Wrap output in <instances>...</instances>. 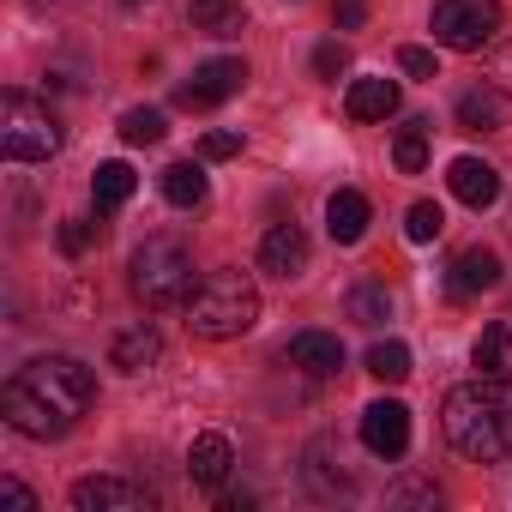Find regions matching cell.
Here are the masks:
<instances>
[{
    "label": "cell",
    "instance_id": "cell-1",
    "mask_svg": "<svg viewBox=\"0 0 512 512\" xmlns=\"http://www.w3.org/2000/svg\"><path fill=\"white\" fill-rule=\"evenodd\" d=\"M97 404V374L79 356H37L0 386V416L25 440H61Z\"/></svg>",
    "mask_w": 512,
    "mask_h": 512
},
{
    "label": "cell",
    "instance_id": "cell-2",
    "mask_svg": "<svg viewBox=\"0 0 512 512\" xmlns=\"http://www.w3.org/2000/svg\"><path fill=\"white\" fill-rule=\"evenodd\" d=\"M440 428H446V446L470 464L506 458L512 452V380L476 374V380L452 386L446 410H440Z\"/></svg>",
    "mask_w": 512,
    "mask_h": 512
},
{
    "label": "cell",
    "instance_id": "cell-3",
    "mask_svg": "<svg viewBox=\"0 0 512 512\" xmlns=\"http://www.w3.org/2000/svg\"><path fill=\"white\" fill-rule=\"evenodd\" d=\"M253 326H260V290H253V278L235 272V266L205 272L199 290H193V302H187V332L223 344V338H241Z\"/></svg>",
    "mask_w": 512,
    "mask_h": 512
},
{
    "label": "cell",
    "instance_id": "cell-4",
    "mask_svg": "<svg viewBox=\"0 0 512 512\" xmlns=\"http://www.w3.org/2000/svg\"><path fill=\"white\" fill-rule=\"evenodd\" d=\"M133 296L151 308V314H169V308H187L199 278H193V253L175 241V235H151L139 253H133Z\"/></svg>",
    "mask_w": 512,
    "mask_h": 512
},
{
    "label": "cell",
    "instance_id": "cell-5",
    "mask_svg": "<svg viewBox=\"0 0 512 512\" xmlns=\"http://www.w3.org/2000/svg\"><path fill=\"white\" fill-rule=\"evenodd\" d=\"M0 151L13 163H49L61 151V121L49 115V103H37L25 91L0 97Z\"/></svg>",
    "mask_w": 512,
    "mask_h": 512
},
{
    "label": "cell",
    "instance_id": "cell-6",
    "mask_svg": "<svg viewBox=\"0 0 512 512\" xmlns=\"http://www.w3.org/2000/svg\"><path fill=\"white\" fill-rule=\"evenodd\" d=\"M506 31L500 0H434V43L458 49V55H482L494 49Z\"/></svg>",
    "mask_w": 512,
    "mask_h": 512
},
{
    "label": "cell",
    "instance_id": "cell-7",
    "mask_svg": "<svg viewBox=\"0 0 512 512\" xmlns=\"http://www.w3.org/2000/svg\"><path fill=\"white\" fill-rule=\"evenodd\" d=\"M241 85H247V61H235V55H217V61H205V67L193 73V85H181V91H175V103L199 115V109H217V103H229Z\"/></svg>",
    "mask_w": 512,
    "mask_h": 512
},
{
    "label": "cell",
    "instance_id": "cell-8",
    "mask_svg": "<svg viewBox=\"0 0 512 512\" xmlns=\"http://www.w3.org/2000/svg\"><path fill=\"white\" fill-rule=\"evenodd\" d=\"M67 500L79 512H145L151 506V488H139L127 476H85V482H73Z\"/></svg>",
    "mask_w": 512,
    "mask_h": 512
},
{
    "label": "cell",
    "instance_id": "cell-9",
    "mask_svg": "<svg viewBox=\"0 0 512 512\" xmlns=\"http://www.w3.org/2000/svg\"><path fill=\"white\" fill-rule=\"evenodd\" d=\"M260 272L278 278V284H296L308 272V235L302 223H272L266 241H260Z\"/></svg>",
    "mask_w": 512,
    "mask_h": 512
},
{
    "label": "cell",
    "instance_id": "cell-10",
    "mask_svg": "<svg viewBox=\"0 0 512 512\" xmlns=\"http://www.w3.org/2000/svg\"><path fill=\"white\" fill-rule=\"evenodd\" d=\"M362 446H368L374 458H404V446H410V410H404L398 398L368 404V410H362Z\"/></svg>",
    "mask_w": 512,
    "mask_h": 512
},
{
    "label": "cell",
    "instance_id": "cell-11",
    "mask_svg": "<svg viewBox=\"0 0 512 512\" xmlns=\"http://www.w3.org/2000/svg\"><path fill=\"white\" fill-rule=\"evenodd\" d=\"M157 362H163V338H157L151 320H139V326H127V332L109 338V368H121V374H145V368H157Z\"/></svg>",
    "mask_w": 512,
    "mask_h": 512
},
{
    "label": "cell",
    "instance_id": "cell-12",
    "mask_svg": "<svg viewBox=\"0 0 512 512\" xmlns=\"http://www.w3.org/2000/svg\"><path fill=\"white\" fill-rule=\"evenodd\" d=\"M284 362L302 368L308 380H332V374L344 368V344H338L332 332H296L290 350H284Z\"/></svg>",
    "mask_w": 512,
    "mask_h": 512
},
{
    "label": "cell",
    "instance_id": "cell-13",
    "mask_svg": "<svg viewBox=\"0 0 512 512\" xmlns=\"http://www.w3.org/2000/svg\"><path fill=\"white\" fill-rule=\"evenodd\" d=\"M494 284H500V253L494 247H464L458 260H452V272H446V290L452 296H482Z\"/></svg>",
    "mask_w": 512,
    "mask_h": 512
},
{
    "label": "cell",
    "instance_id": "cell-14",
    "mask_svg": "<svg viewBox=\"0 0 512 512\" xmlns=\"http://www.w3.org/2000/svg\"><path fill=\"white\" fill-rule=\"evenodd\" d=\"M229 470H235V446H229L223 434H199V440L187 446V476H193V488H223Z\"/></svg>",
    "mask_w": 512,
    "mask_h": 512
},
{
    "label": "cell",
    "instance_id": "cell-15",
    "mask_svg": "<svg viewBox=\"0 0 512 512\" xmlns=\"http://www.w3.org/2000/svg\"><path fill=\"white\" fill-rule=\"evenodd\" d=\"M446 187H452L470 211H482V205L500 199V175H494V163H482V157H458V163L446 169Z\"/></svg>",
    "mask_w": 512,
    "mask_h": 512
},
{
    "label": "cell",
    "instance_id": "cell-16",
    "mask_svg": "<svg viewBox=\"0 0 512 512\" xmlns=\"http://www.w3.org/2000/svg\"><path fill=\"white\" fill-rule=\"evenodd\" d=\"M368 217H374V205H368V193H356V187H338V193L326 199V229H332L338 247L362 241V235H368Z\"/></svg>",
    "mask_w": 512,
    "mask_h": 512
},
{
    "label": "cell",
    "instance_id": "cell-17",
    "mask_svg": "<svg viewBox=\"0 0 512 512\" xmlns=\"http://www.w3.org/2000/svg\"><path fill=\"white\" fill-rule=\"evenodd\" d=\"M308 488H314L320 500H338V494L356 488V476L344 470V452H338L332 440H314V446H308Z\"/></svg>",
    "mask_w": 512,
    "mask_h": 512
},
{
    "label": "cell",
    "instance_id": "cell-18",
    "mask_svg": "<svg viewBox=\"0 0 512 512\" xmlns=\"http://www.w3.org/2000/svg\"><path fill=\"white\" fill-rule=\"evenodd\" d=\"M344 109H350V121H386L398 109V85L392 79H356L350 97H344Z\"/></svg>",
    "mask_w": 512,
    "mask_h": 512
},
{
    "label": "cell",
    "instance_id": "cell-19",
    "mask_svg": "<svg viewBox=\"0 0 512 512\" xmlns=\"http://www.w3.org/2000/svg\"><path fill=\"white\" fill-rule=\"evenodd\" d=\"M500 85H470L464 97H458V127L464 133H494L500 127Z\"/></svg>",
    "mask_w": 512,
    "mask_h": 512
},
{
    "label": "cell",
    "instance_id": "cell-20",
    "mask_svg": "<svg viewBox=\"0 0 512 512\" xmlns=\"http://www.w3.org/2000/svg\"><path fill=\"white\" fill-rule=\"evenodd\" d=\"M187 19L205 37H235L247 13H241V0H187Z\"/></svg>",
    "mask_w": 512,
    "mask_h": 512
},
{
    "label": "cell",
    "instance_id": "cell-21",
    "mask_svg": "<svg viewBox=\"0 0 512 512\" xmlns=\"http://www.w3.org/2000/svg\"><path fill=\"white\" fill-rule=\"evenodd\" d=\"M205 193H211V187H205V169H199V163H169V169H163V199H169V205L199 211Z\"/></svg>",
    "mask_w": 512,
    "mask_h": 512
},
{
    "label": "cell",
    "instance_id": "cell-22",
    "mask_svg": "<svg viewBox=\"0 0 512 512\" xmlns=\"http://www.w3.org/2000/svg\"><path fill=\"white\" fill-rule=\"evenodd\" d=\"M133 187H139V175H133L127 163H103L97 181H91V205H97V211H121V205L133 199Z\"/></svg>",
    "mask_w": 512,
    "mask_h": 512
},
{
    "label": "cell",
    "instance_id": "cell-23",
    "mask_svg": "<svg viewBox=\"0 0 512 512\" xmlns=\"http://www.w3.org/2000/svg\"><path fill=\"white\" fill-rule=\"evenodd\" d=\"M344 314H350L356 326H386V320H392V296H386V290H374V284H362V290H350Z\"/></svg>",
    "mask_w": 512,
    "mask_h": 512
},
{
    "label": "cell",
    "instance_id": "cell-24",
    "mask_svg": "<svg viewBox=\"0 0 512 512\" xmlns=\"http://www.w3.org/2000/svg\"><path fill=\"white\" fill-rule=\"evenodd\" d=\"M392 163H398L404 175H422V169H428V121H416V127H404V133H398Z\"/></svg>",
    "mask_w": 512,
    "mask_h": 512
},
{
    "label": "cell",
    "instance_id": "cell-25",
    "mask_svg": "<svg viewBox=\"0 0 512 512\" xmlns=\"http://www.w3.org/2000/svg\"><path fill=\"white\" fill-rule=\"evenodd\" d=\"M368 374H374V380H386V386L410 380V350H404V344H392V338H386V344H374V350H368Z\"/></svg>",
    "mask_w": 512,
    "mask_h": 512
},
{
    "label": "cell",
    "instance_id": "cell-26",
    "mask_svg": "<svg viewBox=\"0 0 512 512\" xmlns=\"http://www.w3.org/2000/svg\"><path fill=\"white\" fill-rule=\"evenodd\" d=\"M163 133H169V127H163L157 109H127V115H121V139H127V145H157Z\"/></svg>",
    "mask_w": 512,
    "mask_h": 512
},
{
    "label": "cell",
    "instance_id": "cell-27",
    "mask_svg": "<svg viewBox=\"0 0 512 512\" xmlns=\"http://www.w3.org/2000/svg\"><path fill=\"white\" fill-rule=\"evenodd\" d=\"M506 350H512V326H488V332L476 338V368H482V374H500V368H506Z\"/></svg>",
    "mask_w": 512,
    "mask_h": 512
},
{
    "label": "cell",
    "instance_id": "cell-28",
    "mask_svg": "<svg viewBox=\"0 0 512 512\" xmlns=\"http://www.w3.org/2000/svg\"><path fill=\"white\" fill-rule=\"evenodd\" d=\"M440 229H446V217H440L434 199H416V205L404 211V235H410V241H434Z\"/></svg>",
    "mask_w": 512,
    "mask_h": 512
},
{
    "label": "cell",
    "instance_id": "cell-29",
    "mask_svg": "<svg viewBox=\"0 0 512 512\" xmlns=\"http://www.w3.org/2000/svg\"><path fill=\"white\" fill-rule=\"evenodd\" d=\"M386 500H392V506H440V488H434L428 476H398V482L386 488Z\"/></svg>",
    "mask_w": 512,
    "mask_h": 512
},
{
    "label": "cell",
    "instance_id": "cell-30",
    "mask_svg": "<svg viewBox=\"0 0 512 512\" xmlns=\"http://www.w3.org/2000/svg\"><path fill=\"white\" fill-rule=\"evenodd\" d=\"M97 235H103L97 223H85V217H73V223H61V253H67V260H79V253H85V247H91Z\"/></svg>",
    "mask_w": 512,
    "mask_h": 512
},
{
    "label": "cell",
    "instance_id": "cell-31",
    "mask_svg": "<svg viewBox=\"0 0 512 512\" xmlns=\"http://www.w3.org/2000/svg\"><path fill=\"white\" fill-rule=\"evenodd\" d=\"M398 67L410 73V79H440V61H434V49H398Z\"/></svg>",
    "mask_w": 512,
    "mask_h": 512
},
{
    "label": "cell",
    "instance_id": "cell-32",
    "mask_svg": "<svg viewBox=\"0 0 512 512\" xmlns=\"http://www.w3.org/2000/svg\"><path fill=\"white\" fill-rule=\"evenodd\" d=\"M344 67H350V49H344V43H320V49H314V73H320V79H338Z\"/></svg>",
    "mask_w": 512,
    "mask_h": 512
},
{
    "label": "cell",
    "instance_id": "cell-33",
    "mask_svg": "<svg viewBox=\"0 0 512 512\" xmlns=\"http://www.w3.org/2000/svg\"><path fill=\"white\" fill-rule=\"evenodd\" d=\"M235 151H241V133H205V139H199V157H205V163H223V157H235Z\"/></svg>",
    "mask_w": 512,
    "mask_h": 512
},
{
    "label": "cell",
    "instance_id": "cell-34",
    "mask_svg": "<svg viewBox=\"0 0 512 512\" xmlns=\"http://www.w3.org/2000/svg\"><path fill=\"white\" fill-rule=\"evenodd\" d=\"M332 19H338V31H362L368 25V0H338Z\"/></svg>",
    "mask_w": 512,
    "mask_h": 512
},
{
    "label": "cell",
    "instance_id": "cell-35",
    "mask_svg": "<svg viewBox=\"0 0 512 512\" xmlns=\"http://www.w3.org/2000/svg\"><path fill=\"white\" fill-rule=\"evenodd\" d=\"M0 500H7L13 512H37V494H31L25 482H13V476H7V482H0Z\"/></svg>",
    "mask_w": 512,
    "mask_h": 512
},
{
    "label": "cell",
    "instance_id": "cell-36",
    "mask_svg": "<svg viewBox=\"0 0 512 512\" xmlns=\"http://www.w3.org/2000/svg\"><path fill=\"white\" fill-rule=\"evenodd\" d=\"M488 85H500L512 97V43H494V79Z\"/></svg>",
    "mask_w": 512,
    "mask_h": 512
},
{
    "label": "cell",
    "instance_id": "cell-37",
    "mask_svg": "<svg viewBox=\"0 0 512 512\" xmlns=\"http://www.w3.org/2000/svg\"><path fill=\"white\" fill-rule=\"evenodd\" d=\"M127 7H139V0H127Z\"/></svg>",
    "mask_w": 512,
    "mask_h": 512
}]
</instances>
